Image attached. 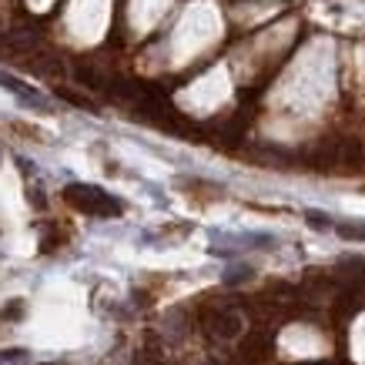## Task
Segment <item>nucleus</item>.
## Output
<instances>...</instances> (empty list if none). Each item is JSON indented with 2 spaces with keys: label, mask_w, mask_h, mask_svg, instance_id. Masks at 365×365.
<instances>
[{
  "label": "nucleus",
  "mask_w": 365,
  "mask_h": 365,
  "mask_svg": "<svg viewBox=\"0 0 365 365\" xmlns=\"http://www.w3.org/2000/svg\"><path fill=\"white\" fill-rule=\"evenodd\" d=\"M335 235L345 241H365V221H335Z\"/></svg>",
  "instance_id": "20e7f679"
},
{
  "label": "nucleus",
  "mask_w": 365,
  "mask_h": 365,
  "mask_svg": "<svg viewBox=\"0 0 365 365\" xmlns=\"http://www.w3.org/2000/svg\"><path fill=\"white\" fill-rule=\"evenodd\" d=\"M245 322H241L238 312H231V308H221V312L212 315V332L218 339H238Z\"/></svg>",
  "instance_id": "7ed1b4c3"
},
{
  "label": "nucleus",
  "mask_w": 365,
  "mask_h": 365,
  "mask_svg": "<svg viewBox=\"0 0 365 365\" xmlns=\"http://www.w3.org/2000/svg\"><path fill=\"white\" fill-rule=\"evenodd\" d=\"M305 221H308L312 228H318V231H325V228H335V221H332L325 212H315V208H308V212H305Z\"/></svg>",
  "instance_id": "39448f33"
},
{
  "label": "nucleus",
  "mask_w": 365,
  "mask_h": 365,
  "mask_svg": "<svg viewBox=\"0 0 365 365\" xmlns=\"http://www.w3.org/2000/svg\"><path fill=\"white\" fill-rule=\"evenodd\" d=\"M24 355V349H7V352H0V362H21Z\"/></svg>",
  "instance_id": "423d86ee"
},
{
  "label": "nucleus",
  "mask_w": 365,
  "mask_h": 365,
  "mask_svg": "<svg viewBox=\"0 0 365 365\" xmlns=\"http://www.w3.org/2000/svg\"><path fill=\"white\" fill-rule=\"evenodd\" d=\"M0 88H7L13 98H17L21 104H27V108H40V111H47V108H51V104H47V98H40L34 88L21 84L13 74H4V71H0Z\"/></svg>",
  "instance_id": "f03ea898"
},
{
  "label": "nucleus",
  "mask_w": 365,
  "mask_h": 365,
  "mask_svg": "<svg viewBox=\"0 0 365 365\" xmlns=\"http://www.w3.org/2000/svg\"><path fill=\"white\" fill-rule=\"evenodd\" d=\"M67 202L88 214H101V218L121 214V202H114L108 191L91 188V185H71V188H67Z\"/></svg>",
  "instance_id": "f257e3e1"
}]
</instances>
